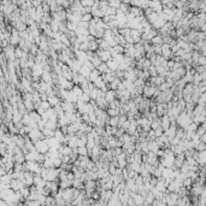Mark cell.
I'll return each mask as SVG.
<instances>
[{
    "label": "cell",
    "mask_w": 206,
    "mask_h": 206,
    "mask_svg": "<svg viewBox=\"0 0 206 206\" xmlns=\"http://www.w3.org/2000/svg\"><path fill=\"white\" fill-rule=\"evenodd\" d=\"M62 194H63V199L67 201V204L68 205L71 204V201L75 199V187H69V188L62 189Z\"/></svg>",
    "instance_id": "6da1fadb"
},
{
    "label": "cell",
    "mask_w": 206,
    "mask_h": 206,
    "mask_svg": "<svg viewBox=\"0 0 206 206\" xmlns=\"http://www.w3.org/2000/svg\"><path fill=\"white\" fill-rule=\"evenodd\" d=\"M59 174H60V168H49L46 176H45V180L46 181H57V180H59Z\"/></svg>",
    "instance_id": "7a4b0ae2"
},
{
    "label": "cell",
    "mask_w": 206,
    "mask_h": 206,
    "mask_svg": "<svg viewBox=\"0 0 206 206\" xmlns=\"http://www.w3.org/2000/svg\"><path fill=\"white\" fill-rule=\"evenodd\" d=\"M35 148L37 152L44 153V154H46L49 151V146L46 141V139H40L37 141H35Z\"/></svg>",
    "instance_id": "3957f363"
},
{
    "label": "cell",
    "mask_w": 206,
    "mask_h": 206,
    "mask_svg": "<svg viewBox=\"0 0 206 206\" xmlns=\"http://www.w3.org/2000/svg\"><path fill=\"white\" fill-rule=\"evenodd\" d=\"M155 90H157L155 86L151 85L150 82H148V83H146L145 87H144V93H142V95L146 96V98H153V95H154V93H155Z\"/></svg>",
    "instance_id": "277c9868"
},
{
    "label": "cell",
    "mask_w": 206,
    "mask_h": 206,
    "mask_svg": "<svg viewBox=\"0 0 206 206\" xmlns=\"http://www.w3.org/2000/svg\"><path fill=\"white\" fill-rule=\"evenodd\" d=\"M46 141H47L49 148H57V150H59V148L62 147V144H60L54 136H52V137H46Z\"/></svg>",
    "instance_id": "5b68a950"
},
{
    "label": "cell",
    "mask_w": 206,
    "mask_h": 206,
    "mask_svg": "<svg viewBox=\"0 0 206 206\" xmlns=\"http://www.w3.org/2000/svg\"><path fill=\"white\" fill-rule=\"evenodd\" d=\"M10 186H11V188L13 189V191L17 192V191H19L22 187L26 186V183H24V181H21V180H17V178H12Z\"/></svg>",
    "instance_id": "8992f818"
},
{
    "label": "cell",
    "mask_w": 206,
    "mask_h": 206,
    "mask_svg": "<svg viewBox=\"0 0 206 206\" xmlns=\"http://www.w3.org/2000/svg\"><path fill=\"white\" fill-rule=\"evenodd\" d=\"M101 76L105 80L106 83H111V82L116 78V71H112V70H109L108 72H105V74H101Z\"/></svg>",
    "instance_id": "52a82bcc"
},
{
    "label": "cell",
    "mask_w": 206,
    "mask_h": 206,
    "mask_svg": "<svg viewBox=\"0 0 206 206\" xmlns=\"http://www.w3.org/2000/svg\"><path fill=\"white\" fill-rule=\"evenodd\" d=\"M105 99H106V101H108L109 104H110V103H112L113 100H116V99H117V93H116V90H113V89H109V90H106Z\"/></svg>",
    "instance_id": "ba28073f"
},
{
    "label": "cell",
    "mask_w": 206,
    "mask_h": 206,
    "mask_svg": "<svg viewBox=\"0 0 206 206\" xmlns=\"http://www.w3.org/2000/svg\"><path fill=\"white\" fill-rule=\"evenodd\" d=\"M150 83L151 85H153V86H160L163 82H164V77L162 76V75H157V76H153V77H150Z\"/></svg>",
    "instance_id": "9c48e42d"
},
{
    "label": "cell",
    "mask_w": 206,
    "mask_h": 206,
    "mask_svg": "<svg viewBox=\"0 0 206 206\" xmlns=\"http://www.w3.org/2000/svg\"><path fill=\"white\" fill-rule=\"evenodd\" d=\"M41 78H42V81L47 82V83L49 85H54V82H53V77H52V72L51 71H44L42 74V76H41Z\"/></svg>",
    "instance_id": "30bf717a"
},
{
    "label": "cell",
    "mask_w": 206,
    "mask_h": 206,
    "mask_svg": "<svg viewBox=\"0 0 206 206\" xmlns=\"http://www.w3.org/2000/svg\"><path fill=\"white\" fill-rule=\"evenodd\" d=\"M159 145L157 142V140H151V141H148V148H150V152H154L157 153L158 150H159Z\"/></svg>",
    "instance_id": "8fae6325"
},
{
    "label": "cell",
    "mask_w": 206,
    "mask_h": 206,
    "mask_svg": "<svg viewBox=\"0 0 206 206\" xmlns=\"http://www.w3.org/2000/svg\"><path fill=\"white\" fill-rule=\"evenodd\" d=\"M23 101H24V105H26V108H27V110L29 112L35 110V104H34V101H33L31 99H27L26 98V99H23Z\"/></svg>",
    "instance_id": "7c38bea8"
},
{
    "label": "cell",
    "mask_w": 206,
    "mask_h": 206,
    "mask_svg": "<svg viewBox=\"0 0 206 206\" xmlns=\"http://www.w3.org/2000/svg\"><path fill=\"white\" fill-rule=\"evenodd\" d=\"M72 184H74V180H69V178H67V180H60V181H59V186H60L62 189L72 187Z\"/></svg>",
    "instance_id": "4fadbf2b"
},
{
    "label": "cell",
    "mask_w": 206,
    "mask_h": 206,
    "mask_svg": "<svg viewBox=\"0 0 206 206\" xmlns=\"http://www.w3.org/2000/svg\"><path fill=\"white\" fill-rule=\"evenodd\" d=\"M100 76H101V72H100V71H99V70L95 68L94 70H92V72H90V76H89V78H88V80H89L90 82H95V81H96L99 77H100Z\"/></svg>",
    "instance_id": "5bb4252c"
},
{
    "label": "cell",
    "mask_w": 206,
    "mask_h": 206,
    "mask_svg": "<svg viewBox=\"0 0 206 206\" xmlns=\"http://www.w3.org/2000/svg\"><path fill=\"white\" fill-rule=\"evenodd\" d=\"M108 63V67H109V69L110 70H112V71H117L118 70V68H119V63L118 62H116L113 58L112 59H110L109 62H106Z\"/></svg>",
    "instance_id": "9a60e30c"
},
{
    "label": "cell",
    "mask_w": 206,
    "mask_h": 206,
    "mask_svg": "<svg viewBox=\"0 0 206 206\" xmlns=\"http://www.w3.org/2000/svg\"><path fill=\"white\" fill-rule=\"evenodd\" d=\"M130 35H131V37L134 39V41H135V44H137V42H140L141 41V37H142V34L140 33L137 29H135V30H131V33H130Z\"/></svg>",
    "instance_id": "2e32d148"
},
{
    "label": "cell",
    "mask_w": 206,
    "mask_h": 206,
    "mask_svg": "<svg viewBox=\"0 0 206 206\" xmlns=\"http://www.w3.org/2000/svg\"><path fill=\"white\" fill-rule=\"evenodd\" d=\"M90 72H92V69L88 68L86 64L82 65V68H81V70H80V74H82V75H83L86 78H89V76H90Z\"/></svg>",
    "instance_id": "e0dca14e"
},
{
    "label": "cell",
    "mask_w": 206,
    "mask_h": 206,
    "mask_svg": "<svg viewBox=\"0 0 206 206\" xmlns=\"http://www.w3.org/2000/svg\"><path fill=\"white\" fill-rule=\"evenodd\" d=\"M121 83H122V80L116 76V78H114V80L111 82V83H109V88H110V89H113V90H117V88H118V86H119Z\"/></svg>",
    "instance_id": "ac0fdd59"
},
{
    "label": "cell",
    "mask_w": 206,
    "mask_h": 206,
    "mask_svg": "<svg viewBox=\"0 0 206 206\" xmlns=\"http://www.w3.org/2000/svg\"><path fill=\"white\" fill-rule=\"evenodd\" d=\"M98 42H99V48H100V49L106 51V49H110L111 48V46H110L108 40H98Z\"/></svg>",
    "instance_id": "d6986e66"
},
{
    "label": "cell",
    "mask_w": 206,
    "mask_h": 206,
    "mask_svg": "<svg viewBox=\"0 0 206 206\" xmlns=\"http://www.w3.org/2000/svg\"><path fill=\"white\" fill-rule=\"evenodd\" d=\"M154 199H155V198H154V194H153V193L150 191V192L147 193V195L145 196V205H150V204H153Z\"/></svg>",
    "instance_id": "ffe728a7"
},
{
    "label": "cell",
    "mask_w": 206,
    "mask_h": 206,
    "mask_svg": "<svg viewBox=\"0 0 206 206\" xmlns=\"http://www.w3.org/2000/svg\"><path fill=\"white\" fill-rule=\"evenodd\" d=\"M89 42V51H93V52H96L99 49V42L96 40H92V41H88Z\"/></svg>",
    "instance_id": "44dd1931"
},
{
    "label": "cell",
    "mask_w": 206,
    "mask_h": 206,
    "mask_svg": "<svg viewBox=\"0 0 206 206\" xmlns=\"http://www.w3.org/2000/svg\"><path fill=\"white\" fill-rule=\"evenodd\" d=\"M31 121H33V118H31V116H30V113H29V112H27V113H24V114H23L22 122H23V124H24V126H29L30 123H31Z\"/></svg>",
    "instance_id": "7402d4cb"
},
{
    "label": "cell",
    "mask_w": 206,
    "mask_h": 206,
    "mask_svg": "<svg viewBox=\"0 0 206 206\" xmlns=\"http://www.w3.org/2000/svg\"><path fill=\"white\" fill-rule=\"evenodd\" d=\"M42 133H44L45 137H52V136H54V134H55V130L49 129V128L46 127V128L42 129Z\"/></svg>",
    "instance_id": "603a6c76"
},
{
    "label": "cell",
    "mask_w": 206,
    "mask_h": 206,
    "mask_svg": "<svg viewBox=\"0 0 206 206\" xmlns=\"http://www.w3.org/2000/svg\"><path fill=\"white\" fill-rule=\"evenodd\" d=\"M118 123H119V116H113V117H110L109 124H110L111 127H118Z\"/></svg>",
    "instance_id": "cb8c5ba5"
},
{
    "label": "cell",
    "mask_w": 206,
    "mask_h": 206,
    "mask_svg": "<svg viewBox=\"0 0 206 206\" xmlns=\"http://www.w3.org/2000/svg\"><path fill=\"white\" fill-rule=\"evenodd\" d=\"M99 71H100L101 74H105V72H108L110 69H109V67H108V63H106V62H103L100 65H99V67L96 68Z\"/></svg>",
    "instance_id": "d4e9b609"
},
{
    "label": "cell",
    "mask_w": 206,
    "mask_h": 206,
    "mask_svg": "<svg viewBox=\"0 0 206 206\" xmlns=\"http://www.w3.org/2000/svg\"><path fill=\"white\" fill-rule=\"evenodd\" d=\"M78 154L80 155H89V151L87 146H78Z\"/></svg>",
    "instance_id": "484cf974"
},
{
    "label": "cell",
    "mask_w": 206,
    "mask_h": 206,
    "mask_svg": "<svg viewBox=\"0 0 206 206\" xmlns=\"http://www.w3.org/2000/svg\"><path fill=\"white\" fill-rule=\"evenodd\" d=\"M164 110H165V105L159 103L158 106H157V116H163V114L165 113V111H164Z\"/></svg>",
    "instance_id": "4316f807"
},
{
    "label": "cell",
    "mask_w": 206,
    "mask_h": 206,
    "mask_svg": "<svg viewBox=\"0 0 206 206\" xmlns=\"http://www.w3.org/2000/svg\"><path fill=\"white\" fill-rule=\"evenodd\" d=\"M162 128L164 129V131L169 129V118L166 116H164L162 118Z\"/></svg>",
    "instance_id": "83f0119b"
},
{
    "label": "cell",
    "mask_w": 206,
    "mask_h": 206,
    "mask_svg": "<svg viewBox=\"0 0 206 206\" xmlns=\"http://www.w3.org/2000/svg\"><path fill=\"white\" fill-rule=\"evenodd\" d=\"M151 126H152V129H157L159 127H162V119L159 118H155L151 122Z\"/></svg>",
    "instance_id": "f1b7e54d"
},
{
    "label": "cell",
    "mask_w": 206,
    "mask_h": 206,
    "mask_svg": "<svg viewBox=\"0 0 206 206\" xmlns=\"http://www.w3.org/2000/svg\"><path fill=\"white\" fill-rule=\"evenodd\" d=\"M78 99L82 100V101H85V103H89L90 100H92V98H90V95L88 93H83L81 96H78Z\"/></svg>",
    "instance_id": "f546056e"
},
{
    "label": "cell",
    "mask_w": 206,
    "mask_h": 206,
    "mask_svg": "<svg viewBox=\"0 0 206 206\" xmlns=\"http://www.w3.org/2000/svg\"><path fill=\"white\" fill-rule=\"evenodd\" d=\"M151 42H152V45H160V44L164 42V40H163L160 36H154V37L151 40Z\"/></svg>",
    "instance_id": "4dcf8cb0"
},
{
    "label": "cell",
    "mask_w": 206,
    "mask_h": 206,
    "mask_svg": "<svg viewBox=\"0 0 206 206\" xmlns=\"http://www.w3.org/2000/svg\"><path fill=\"white\" fill-rule=\"evenodd\" d=\"M162 54L165 57V58H168V57L170 55V51H169V46L168 45H164V46H162Z\"/></svg>",
    "instance_id": "1f68e13d"
},
{
    "label": "cell",
    "mask_w": 206,
    "mask_h": 206,
    "mask_svg": "<svg viewBox=\"0 0 206 206\" xmlns=\"http://www.w3.org/2000/svg\"><path fill=\"white\" fill-rule=\"evenodd\" d=\"M101 187H103L104 189H112V188H113V181L110 178L109 181H106V182H105Z\"/></svg>",
    "instance_id": "d6a6232c"
},
{
    "label": "cell",
    "mask_w": 206,
    "mask_h": 206,
    "mask_svg": "<svg viewBox=\"0 0 206 206\" xmlns=\"http://www.w3.org/2000/svg\"><path fill=\"white\" fill-rule=\"evenodd\" d=\"M165 135L168 137H172V136L175 135V128H170V129L165 130Z\"/></svg>",
    "instance_id": "836d02e7"
},
{
    "label": "cell",
    "mask_w": 206,
    "mask_h": 206,
    "mask_svg": "<svg viewBox=\"0 0 206 206\" xmlns=\"http://www.w3.org/2000/svg\"><path fill=\"white\" fill-rule=\"evenodd\" d=\"M163 131H164V129H163L162 127H159V128H157V129H154L155 136H157V137H160V136H163Z\"/></svg>",
    "instance_id": "e575fe53"
},
{
    "label": "cell",
    "mask_w": 206,
    "mask_h": 206,
    "mask_svg": "<svg viewBox=\"0 0 206 206\" xmlns=\"http://www.w3.org/2000/svg\"><path fill=\"white\" fill-rule=\"evenodd\" d=\"M153 47H154V53L155 54H162V47L159 46V45H153Z\"/></svg>",
    "instance_id": "d590c367"
},
{
    "label": "cell",
    "mask_w": 206,
    "mask_h": 206,
    "mask_svg": "<svg viewBox=\"0 0 206 206\" xmlns=\"http://www.w3.org/2000/svg\"><path fill=\"white\" fill-rule=\"evenodd\" d=\"M126 41L128 44H135V41H134V39L131 37V35H128V36H126Z\"/></svg>",
    "instance_id": "8d00e7d4"
},
{
    "label": "cell",
    "mask_w": 206,
    "mask_h": 206,
    "mask_svg": "<svg viewBox=\"0 0 206 206\" xmlns=\"http://www.w3.org/2000/svg\"><path fill=\"white\" fill-rule=\"evenodd\" d=\"M128 205H136L135 199H134L133 196H130V198H129V200H128Z\"/></svg>",
    "instance_id": "74e56055"
}]
</instances>
